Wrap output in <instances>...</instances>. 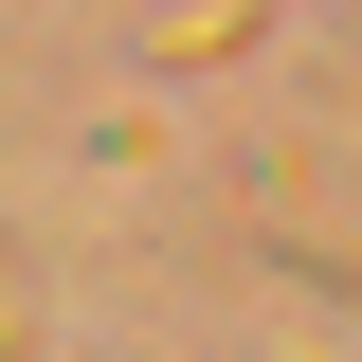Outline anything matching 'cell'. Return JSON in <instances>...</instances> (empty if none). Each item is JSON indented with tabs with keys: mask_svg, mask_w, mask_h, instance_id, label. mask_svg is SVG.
Returning a JSON list of instances; mask_svg holds the SVG:
<instances>
[]
</instances>
